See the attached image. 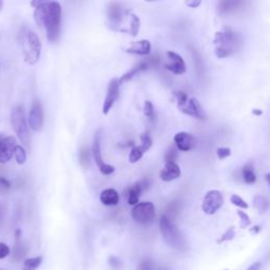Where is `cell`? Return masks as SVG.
Here are the masks:
<instances>
[{
	"mask_svg": "<svg viewBox=\"0 0 270 270\" xmlns=\"http://www.w3.org/2000/svg\"><path fill=\"white\" fill-rule=\"evenodd\" d=\"M36 23L46 30L49 41H57L60 34L61 25V5L59 2L52 1L41 3L36 6L34 13Z\"/></svg>",
	"mask_w": 270,
	"mask_h": 270,
	"instance_id": "1",
	"label": "cell"
},
{
	"mask_svg": "<svg viewBox=\"0 0 270 270\" xmlns=\"http://www.w3.org/2000/svg\"><path fill=\"white\" fill-rule=\"evenodd\" d=\"M213 43L215 44L214 53L217 58H226L236 52L239 47V38L235 32L229 28H225L214 34Z\"/></svg>",
	"mask_w": 270,
	"mask_h": 270,
	"instance_id": "2",
	"label": "cell"
},
{
	"mask_svg": "<svg viewBox=\"0 0 270 270\" xmlns=\"http://www.w3.org/2000/svg\"><path fill=\"white\" fill-rule=\"evenodd\" d=\"M159 231L167 245L177 250V251H185L186 246H187L185 237L179 229L167 215H163L160 217Z\"/></svg>",
	"mask_w": 270,
	"mask_h": 270,
	"instance_id": "3",
	"label": "cell"
},
{
	"mask_svg": "<svg viewBox=\"0 0 270 270\" xmlns=\"http://www.w3.org/2000/svg\"><path fill=\"white\" fill-rule=\"evenodd\" d=\"M20 43L24 55V61L29 65H35L39 60L41 42L33 31L24 29L20 33Z\"/></svg>",
	"mask_w": 270,
	"mask_h": 270,
	"instance_id": "4",
	"label": "cell"
},
{
	"mask_svg": "<svg viewBox=\"0 0 270 270\" xmlns=\"http://www.w3.org/2000/svg\"><path fill=\"white\" fill-rule=\"evenodd\" d=\"M11 123L17 134L18 138L25 147H30L31 136L28 128L27 119H25L24 109L21 105H18L12 109L11 112Z\"/></svg>",
	"mask_w": 270,
	"mask_h": 270,
	"instance_id": "5",
	"label": "cell"
},
{
	"mask_svg": "<svg viewBox=\"0 0 270 270\" xmlns=\"http://www.w3.org/2000/svg\"><path fill=\"white\" fill-rule=\"evenodd\" d=\"M131 216L135 222L140 225L150 224L155 218V207H154V204L151 202H143L136 204L133 206L131 210Z\"/></svg>",
	"mask_w": 270,
	"mask_h": 270,
	"instance_id": "6",
	"label": "cell"
},
{
	"mask_svg": "<svg viewBox=\"0 0 270 270\" xmlns=\"http://www.w3.org/2000/svg\"><path fill=\"white\" fill-rule=\"evenodd\" d=\"M224 205V196L220 191L217 190H210L207 192V194L205 195L202 209L206 214L212 215L216 213V212L222 208Z\"/></svg>",
	"mask_w": 270,
	"mask_h": 270,
	"instance_id": "7",
	"label": "cell"
},
{
	"mask_svg": "<svg viewBox=\"0 0 270 270\" xmlns=\"http://www.w3.org/2000/svg\"><path fill=\"white\" fill-rule=\"evenodd\" d=\"M164 67L169 72L175 75H183L187 71V67H186L183 57L179 54L173 52V51H168L166 53V61L164 63Z\"/></svg>",
	"mask_w": 270,
	"mask_h": 270,
	"instance_id": "8",
	"label": "cell"
},
{
	"mask_svg": "<svg viewBox=\"0 0 270 270\" xmlns=\"http://www.w3.org/2000/svg\"><path fill=\"white\" fill-rule=\"evenodd\" d=\"M92 153L93 158L95 160L96 165H97L99 171L104 175H110L115 171V168L111 165H108L104 162V159L101 157V148H100V133L97 132L95 134V137L93 140L92 145Z\"/></svg>",
	"mask_w": 270,
	"mask_h": 270,
	"instance_id": "9",
	"label": "cell"
},
{
	"mask_svg": "<svg viewBox=\"0 0 270 270\" xmlns=\"http://www.w3.org/2000/svg\"><path fill=\"white\" fill-rule=\"evenodd\" d=\"M178 110L182 113H184L186 115H189V116L193 117L195 119H198V120L205 121L206 119H207V114H206L203 107L201 106L200 101H198L194 97L188 98L187 102H186L183 107L178 108Z\"/></svg>",
	"mask_w": 270,
	"mask_h": 270,
	"instance_id": "10",
	"label": "cell"
},
{
	"mask_svg": "<svg viewBox=\"0 0 270 270\" xmlns=\"http://www.w3.org/2000/svg\"><path fill=\"white\" fill-rule=\"evenodd\" d=\"M119 87H120V83L117 78H114L110 82H109L105 101H104V105H102V113L104 114H108L109 112H110L113 105L115 104V101L118 99Z\"/></svg>",
	"mask_w": 270,
	"mask_h": 270,
	"instance_id": "11",
	"label": "cell"
},
{
	"mask_svg": "<svg viewBox=\"0 0 270 270\" xmlns=\"http://www.w3.org/2000/svg\"><path fill=\"white\" fill-rule=\"evenodd\" d=\"M29 125L33 131H40L43 126V110L40 101L35 99L29 113Z\"/></svg>",
	"mask_w": 270,
	"mask_h": 270,
	"instance_id": "12",
	"label": "cell"
},
{
	"mask_svg": "<svg viewBox=\"0 0 270 270\" xmlns=\"http://www.w3.org/2000/svg\"><path fill=\"white\" fill-rule=\"evenodd\" d=\"M195 145V137L187 132H178L174 135V146L177 150L187 152L193 149Z\"/></svg>",
	"mask_w": 270,
	"mask_h": 270,
	"instance_id": "13",
	"label": "cell"
},
{
	"mask_svg": "<svg viewBox=\"0 0 270 270\" xmlns=\"http://www.w3.org/2000/svg\"><path fill=\"white\" fill-rule=\"evenodd\" d=\"M16 146V139L13 136H8L0 140V164L9 162L13 156Z\"/></svg>",
	"mask_w": 270,
	"mask_h": 270,
	"instance_id": "14",
	"label": "cell"
},
{
	"mask_svg": "<svg viewBox=\"0 0 270 270\" xmlns=\"http://www.w3.org/2000/svg\"><path fill=\"white\" fill-rule=\"evenodd\" d=\"M147 187H148V184H146L145 181L137 182L134 185L130 186V187L128 188L126 191V197H127L128 204L131 206H135L136 204H138L139 197H140L141 193H143V191H145Z\"/></svg>",
	"mask_w": 270,
	"mask_h": 270,
	"instance_id": "15",
	"label": "cell"
},
{
	"mask_svg": "<svg viewBox=\"0 0 270 270\" xmlns=\"http://www.w3.org/2000/svg\"><path fill=\"white\" fill-rule=\"evenodd\" d=\"M181 168L175 162L165 163L164 169L159 172V177L164 182H171L181 176Z\"/></svg>",
	"mask_w": 270,
	"mask_h": 270,
	"instance_id": "16",
	"label": "cell"
},
{
	"mask_svg": "<svg viewBox=\"0 0 270 270\" xmlns=\"http://www.w3.org/2000/svg\"><path fill=\"white\" fill-rule=\"evenodd\" d=\"M126 52L133 55H148L151 52V43L146 39L131 42L129 48L126 49Z\"/></svg>",
	"mask_w": 270,
	"mask_h": 270,
	"instance_id": "17",
	"label": "cell"
},
{
	"mask_svg": "<svg viewBox=\"0 0 270 270\" xmlns=\"http://www.w3.org/2000/svg\"><path fill=\"white\" fill-rule=\"evenodd\" d=\"M99 200L106 206H116L119 203V194L115 189L108 188L101 191Z\"/></svg>",
	"mask_w": 270,
	"mask_h": 270,
	"instance_id": "18",
	"label": "cell"
},
{
	"mask_svg": "<svg viewBox=\"0 0 270 270\" xmlns=\"http://www.w3.org/2000/svg\"><path fill=\"white\" fill-rule=\"evenodd\" d=\"M107 14L109 21L112 23H119L121 21V15H123V9L117 2H111L108 4Z\"/></svg>",
	"mask_w": 270,
	"mask_h": 270,
	"instance_id": "19",
	"label": "cell"
},
{
	"mask_svg": "<svg viewBox=\"0 0 270 270\" xmlns=\"http://www.w3.org/2000/svg\"><path fill=\"white\" fill-rule=\"evenodd\" d=\"M146 69H147V63L146 62H139V63H137L136 66L133 67L131 70L128 71V72H126L123 76L120 77V78L118 79L119 83L121 85V83L131 80L135 75H137L140 72H144V71H146Z\"/></svg>",
	"mask_w": 270,
	"mask_h": 270,
	"instance_id": "20",
	"label": "cell"
},
{
	"mask_svg": "<svg viewBox=\"0 0 270 270\" xmlns=\"http://www.w3.org/2000/svg\"><path fill=\"white\" fill-rule=\"evenodd\" d=\"M253 207L256 209L259 213H265L269 210V201L267 196L258 194L253 198Z\"/></svg>",
	"mask_w": 270,
	"mask_h": 270,
	"instance_id": "21",
	"label": "cell"
},
{
	"mask_svg": "<svg viewBox=\"0 0 270 270\" xmlns=\"http://www.w3.org/2000/svg\"><path fill=\"white\" fill-rule=\"evenodd\" d=\"M242 174H243L244 182H245L246 184L252 185V184L255 183L256 176H255V173H254V169H253L252 165L247 164V165L244 166L243 170H242Z\"/></svg>",
	"mask_w": 270,
	"mask_h": 270,
	"instance_id": "22",
	"label": "cell"
},
{
	"mask_svg": "<svg viewBox=\"0 0 270 270\" xmlns=\"http://www.w3.org/2000/svg\"><path fill=\"white\" fill-rule=\"evenodd\" d=\"M42 256H35V258L27 259L23 262L22 270H37V268L42 264Z\"/></svg>",
	"mask_w": 270,
	"mask_h": 270,
	"instance_id": "23",
	"label": "cell"
},
{
	"mask_svg": "<svg viewBox=\"0 0 270 270\" xmlns=\"http://www.w3.org/2000/svg\"><path fill=\"white\" fill-rule=\"evenodd\" d=\"M144 154L145 152L143 149H141L140 146H132V149L129 154V162L131 164L137 163L138 160H140V158L143 157Z\"/></svg>",
	"mask_w": 270,
	"mask_h": 270,
	"instance_id": "24",
	"label": "cell"
},
{
	"mask_svg": "<svg viewBox=\"0 0 270 270\" xmlns=\"http://www.w3.org/2000/svg\"><path fill=\"white\" fill-rule=\"evenodd\" d=\"M140 28V20L137 15L135 14H130V34L133 37H136L138 35Z\"/></svg>",
	"mask_w": 270,
	"mask_h": 270,
	"instance_id": "25",
	"label": "cell"
},
{
	"mask_svg": "<svg viewBox=\"0 0 270 270\" xmlns=\"http://www.w3.org/2000/svg\"><path fill=\"white\" fill-rule=\"evenodd\" d=\"M136 270H168V269L156 265L153 261L145 260L139 263V265L137 266Z\"/></svg>",
	"mask_w": 270,
	"mask_h": 270,
	"instance_id": "26",
	"label": "cell"
},
{
	"mask_svg": "<svg viewBox=\"0 0 270 270\" xmlns=\"http://www.w3.org/2000/svg\"><path fill=\"white\" fill-rule=\"evenodd\" d=\"M14 156H15V159L16 162L19 164V165H22L25 163V160H27V152H25V150L23 149V147L21 146H16L15 149H14Z\"/></svg>",
	"mask_w": 270,
	"mask_h": 270,
	"instance_id": "27",
	"label": "cell"
},
{
	"mask_svg": "<svg viewBox=\"0 0 270 270\" xmlns=\"http://www.w3.org/2000/svg\"><path fill=\"white\" fill-rule=\"evenodd\" d=\"M144 114L150 121L155 120V110H154L153 104L149 100L145 101V104H144Z\"/></svg>",
	"mask_w": 270,
	"mask_h": 270,
	"instance_id": "28",
	"label": "cell"
},
{
	"mask_svg": "<svg viewBox=\"0 0 270 270\" xmlns=\"http://www.w3.org/2000/svg\"><path fill=\"white\" fill-rule=\"evenodd\" d=\"M140 147L141 149L144 150V152L146 153L148 150L150 149V148L152 147V144H153V140H152V137L150 136V134L148 132H145L140 135Z\"/></svg>",
	"mask_w": 270,
	"mask_h": 270,
	"instance_id": "29",
	"label": "cell"
},
{
	"mask_svg": "<svg viewBox=\"0 0 270 270\" xmlns=\"http://www.w3.org/2000/svg\"><path fill=\"white\" fill-rule=\"evenodd\" d=\"M237 215H239L240 217V226L241 228L245 229V228H248L250 225H251V221H250V217L249 215L246 213V212H244L242 210H239L236 212Z\"/></svg>",
	"mask_w": 270,
	"mask_h": 270,
	"instance_id": "30",
	"label": "cell"
},
{
	"mask_svg": "<svg viewBox=\"0 0 270 270\" xmlns=\"http://www.w3.org/2000/svg\"><path fill=\"white\" fill-rule=\"evenodd\" d=\"M236 235L235 229L234 227H230L228 230H226V232H225L220 239L217 240V244H222L224 242H228V241H232Z\"/></svg>",
	"mask_w": 270,
	"mask_h": 270,
	"instance_id": "31",
	"label": "cell"
},
{
	"mask_svg": "<svg viewBox=\"0 0 270 270\" xmlns=\"http://www.w3.org/2000/svg\"><path fill=\"white\" fill-rule=\"evenodd\" d=\"M177 157V149L175 146H171L168 148V150L165 153V163L168 162H175V159Z\"/></svg>",
	"mask_w": 270,
	"mask_h": 270,
	"instance_id": "32",
	"label": "cell"
},
{
	"mask_svg": "<svg viewBox=\"0 0 270 270\" xmlns=\"http://www.w3.org/2000/svg\"><path fill=\"white\" fill-rule=\"evenodd\" d=\"M230 202L232 203V205L236 206V207H240L242 209H248V204L243 200V198L239 195H236V194H232L230 197Z\"/></svg>",
	"mask_w": 270,
	"mask_h": 270,
	"instance_id": "33",
	"label": "cell"
},
{
	"mask_svg": "<svg viewBox=\"0 0 270 270\" xmlns=\"http://www.w3.org/2000/svg\"><path fill=\"white\" fill-rule=\"evenodd\" d=\"M174 96H175V99H176L177 108L183 107L186 104V102H187V100H188V95L186 94L185 92H183V91H176V92H174Z\"/></svg>",
	"mask_w": 270,
	"mask_h": 270,
	"instance_id": "34",
	"label": "cell"
},
{
	"mask_svg": "<svg viewBox=\"0 0 270 270\" xmlns=\"http://www.w3.org/2000/svg\"><path fill=\"white\" fill-rule=\"evenodd\" d=\"M230 154H231V150L230 148H227V147H221L216 150V155L220 159H224L230 156Z\"/></svg>",
	"mask_w": 270,
	"mask_h": 270,
	"instance_id": "35",
	"label": "cell"
},
{
	"mask_svg": "<svg viewBox=\"0 0 270 270\" xmlns=\"http://www.w3.org/2000/svg\"><path fill=\"white\" fill-rule=\"evenodd\" d=\"M109 265L111 266V268H113L114 270H119L123 268V263L120 262V260L116 256H111V258H109Z\"/></svg>",
	"mask_w": 270,
	"mask_h": 270,
	"instance_id": "36",
	"label": "cell"
},
{
	"mask_svg": "<svg viewBox=\"0 0 270 270\" xmlns=\"http://www.w3.org/2000/svg\"><path fill=\"white\" fill-rule=\"evenodd\" d=\"M11 252L10 247L5 243H0V260L6 258Z\"/></svg>",
	"mask_w": 270,
	"mask_h": 270,
	"instance_id": "37",
	"label": "cell"
},
{
	"mask_svg": "<svg viewBox=\"0 0 270 270\" xmlns=\"http://www.w3.org/2000/svg\"><path fill=\"white\" fill-rule=\"evenodd\" d=\"M185 3L191 9H195L197 6H200L202 3V0H185Z\"/></svg>",
	"mask_w": 270,
	"mask_h": 270,
	"instance_id": "38",
	"label": "cell"
},
{
	"mask_svg": "<svg viewBox=\"0 0 270 270\" xmlns=\"http://www.w3.org/2000/svg\"><path fill=\"white\" fill-rule=\"evenodd\" d=\"M11 187V184L8 179L4 177H0V190H6Z\"/></svg>",
	"mask_w": 270,
	"mask_h": 270,
	"instance_id": "39",
	"label": "cell"
},
{
	"mask_svg": "<svg viewBox=\"0 0 270 270\" xmlns=\"http://www.w3.org/2000/svg\"><path fill=\"white\" fill-rule=\"evenodd\" d=\"M261 269H262V263L255 262L252 265H250L247 270H261Z\"/></svg>",
	"mask_w": 270,
	"mask_h": 270,
	"instance_id": "40",
	"label": "cell"
},
{
	"mask_svg": "<svg viewBox=\"0 0 270 270\" xmlns=\"http://www.w3.org/2000/svg\"><path fill=\"white\" fill-rule=\"evenodd\" d=\"M43 1H44V0H32V1H31V5H32V6H35V8H36V6H38L39 4L43 3Z\"/></svg>",
	"mask_w": 270,
	"mask_h": 270,
	"instance_id": "41",
	"label": "cell"
},
{
	"mask_svg": "<svg viewBox=\"0 0 270 270\" xmlns=\"http://www.w3.org/2000/svg\"><path fill=\"white\" fill-rule=\"evenodd\" d=\"M260 230H261L260 226H254L252 229H250V232H251V233H259Z\"/></svg>",
	"mask_w": 270,
	"mask_h": 270,
	"instance_id": "42",
	"label": "cell"
},
{
	"mask_svg": "<svg viewBox=\"0 0 270 270\" xmlns=\"http://www.w3.org/2000/svg\"><path fill=\"white\" fill-rule=\"evenodd\" d=\"M252 113H253L254 115H262V114H263V112H262L261 110H256V109H254V110H252Z\"/></svg>",
	"mask_w": 270,
	"mask_h": 270,
	"instance_id": "43",
	"label": "cell"
},
{
	"mask_svg": "<svg viewBox=\"0 0 270 270\" xmlns=\"http://www.w3.org/2000/svg\"><path fill=\"white\" fill-rule=\"evenodd\" d=\"M2 6H3V0H0V11L2 10Z\"/></svg>",
	"mask_w": 270,
	"mask_h": 270,
	"instance_id": "44",
	"label": "cell"
},
{
	"mask_svg": "<svg viewBox=\"0 0 270 270\" xmlns=\"http://www.w3.org/2000/svg\"><path fill=\"white\" fill-rule=\"evenodd\" d=\"M147 2H154V1H158V0H145Z\"/></svg>",
	"mask_w": 270,
	"mask_h": 270,
	"instance_id": "45",
	"label": "cell"
},
{
	"mask_svg": "<svg viewBox=\"0 0 270 270\" xmlns=\"http://www.w3.org/2000/svg\"><path fill=\"white\" fill-rule=\"evenodd\" d=\"M224 270H228V269H224Z\"/></svg>",
	"mask_w": 270,
	"mask_h": 270,
	"instance_id": "46",
	"label": "cell"
}]
</instances>
